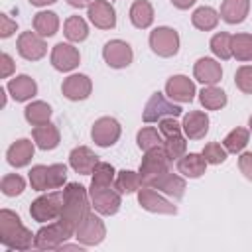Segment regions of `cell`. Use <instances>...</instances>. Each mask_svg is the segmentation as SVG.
<instances>
[{
	"instance_id": "cell-25",
	"label": "cell",
	"mask_w": 252,
	"mask_h": 252,
	"mask_svg": "<svg viewBox=\"0 0 252 252\" xmlns=\"http://www.w3.org/2000/svg\"><path fill=\"white\" fill-rule=\"evenodd\" d=\"M177 171L183 173L189 179H197L201 175H205L207 171V159L203 158V154H185L177 159Z\"/></svg>"
},
{
	"instance_id": "cell-36",
	"label": "cell",
	"mask_w": 252,
	"mask_h": 252,
	"mask_svg": "<svg viewBox=\"0 0 252 252\" xmlns=\"http://www.w3.org/2000/svg\"><path fill=\"white\" fill-rule=\"evenodd\" d=\"M91 185H96V187H110L114 183V177H116V171L110 163L106 161H98L91 173Z\"/></svg>"
},
{
	"instance_id": "cell-20",
	"label": "cell",
	"mask_w": 252,
	"mask_h": 252,
	"mask_svg": "<svg viewBox=\"0 0 252 252\" xmlns=\"http://www.w3.org/2000/svg\"><path fill=\"white\" fill-rule=\"evenodd\" d=\"M148 187H154V189H158V191H161V193H165V195H169L173 199H181L185 195V187L187 185H185V179L181 175L167 171V173L159 175L158 179H154Z\"/></svg>"
},
{
	"instance_id": "cell-42",
	"label": "cell",
	"mask_w": 252,
	"mask_h": 252,
	"mask_svg": "<svg viewBox=\"0 0 252 252\" xmlns=\"http://www.w3.org/2000/svg\"><path fill=\"white\" fill-rule=\"evenodd\" d=\"M234 83L244 94H252V65H242L234 73Z\"/></svg>"
},
{
	"instance_id": "cell-48",
	"label": "cell",
	"mask_w": 252,
	"mask_h": 252,
	"mask_svg": "<svg viewBox=\"0 0 252 252\" xmlns=\"http://www.w3.org/2000/svg\"><path fill=\"white\" fill-rule=\"evenodd\" d=\"M195 2H197V0H171V4H173L175 8H179V10H187V8H191Z\"/></svg>"
},
{
	"instance_id": "cell-10",
	"label": "cell",
	"mask_w": 252,
	"mask_h": 252,
	"mask_svg": "<svg viewBox=\"0 0 252 252\" xmlns=\"http://www.w3.org/2000/svg\"><path fill=\"white\" fill-rule=\"evenodd\" d=\"M120 132H122V128H120V122H118L116 118H112V116H102V118H98V120L93 124L91 136H93V140H94L96 146H100V148H110V146H114V144L118 142Z\"/></svg>"
},
{
	"instance_id": "cell-32",
	"label": "cell",
	"mask_w": 252,
	"mask_h": 252,
	"mask_svg": "<svg viewBox=\"0 0 252 252\" xmlns=\"http://www.w3.org/2000/svg\"><path fill=\"white\" fill-rule=\"evenodd\" d=\"M51 112H53L51 106H49L47 102H43V100H33V102H30V104L24 108V116H26V120H28L32 126H39V124L49 122Z\"/></svg>"
},
{
	"instance_id": "cell-30",
	"label": "cell",
	"mask_w": 252,
	"mask_h": 252,
	"mask_svg": "<svg viewBox=\"0 0 252 252\" xmlns=\"http://www.w3.org/2000/svg\"><path fill=\"white\" fill-rule=\"evenodd\" d=\"M191 24H193L197 30H201V32H211V30H215L217 24H219V12H217L215 8H211V6H201V8H197V10L193 12Z\"/></svg>"
},
{
	"instance_id": "cell-16",
	"label": "cell",
	"mask_w": 252,
	"mask_h": 252,
	"mask_svg": "<svg viewBox=\"0 0 252 252\" xmlns=\"http://www.w3.org/2000/svg\"><path fill=\"white\" fill-rule=\"evenodd\" d=\"M91 91H93V83L87 75L83 73H77V75H69L63 85H61V93L65 98L69 100H85L91 96Z\"/></svg>"
},
{
	"instance_id": "cell-24",
	"label": "cell",
	"mask_w": 252,
	"mask_h": 252,
	"mask_svg": "<svg viewBox=\"0 0 252 252\" xmlns=\"http://www.w3.org/2000/svg\"><path fill=\"white\" fill-rule=\"evenodd\" d=\"M32 136H33L35 146H37L39 150H45V152H47V150H55V148L59 146V140H61L57 126H55V124H51V122H45V124L33 126Z\"/></svg>"
},
{
	"instance_id": "cell-18",
	"label": "cell",
	"mask_w": 252,
	"mask_h": 252,
	"mask_svg": "<svg viewBox=\"0 0 252 252\" xmlns=\"http://www.w3.org/2000/svg\"><path fill=\"white\" fill-rule=\"evenodd\" d=\"M193 75L203 85H217L222 77V67L219 61H215L211 57H201V59H197V63L193 67Z\"/></svg>"
},
{
	"instance_id": "cell-41",
	"label": "cell",
	"mask_w": 252,
	"mask_h": 252,
	"mask_svg": "<svg viewBox=\"0 0 252 252\" xmlns=\"http://www.w3.org/2000/svg\"><path fill=\"white\" fill-rule=\"evenodd\" d=\"M163 150L167 152L169 159L173 161V159H179L181 156H185L187 142H185V138H183L181 134H175V136L165 138V142H163Z\"/></svg>"
},
{
	"instance_id": "cell-23",
	"label": "cell",
	"mask_w": 252,
	"mask_h": 252,
	"mask_svg": "<svg viewBox=\"0 0 252 252\" xmlns=\"http://www.w3.org/2000/svg\"><path fill=\"white\" fill-rule=\"evenodd\" d=\"M6 89H8V93L12 94V98L16 102L30 100L37 93V85H35V81L30 75H18V77L10 79V83H8Z\"/></svg>"
},
{
	"instance_id": "cell-35",
	"label": "cell",
	"mask_w": 252,
	"mask_h": 252,
	"mask_svg": "<svg viewBox=\"0 0 252 252\" xmlns=\"http://www.w3.org/2000/svg\"><path fill=\"white\" fill-rule=\"evenodd\" d=\"M248 138H250V132H248L246 128H234V130H230V132L224 136L222 146H224L226 152L238 154V152H242V150L246 148Z\"/></svg>"
},
{
	"instance_id": "cell-40",
	"label": "cell",
	"mask_w": 252,
	"mask_h": 252,
	"mask_svg": "<svg viewBox=\"0 0 252 252\" xmlns=\"http://www.w3.org/2000/svg\"><path fill=\"white\" fill-rule=\"evenodd\" d=\"M30 185L33 191H47L49 189V167L33 165L30 169Z\"/></svg>"
},
{
	"instance_id": "cell-44",
	"label": "cell",
	"mask_w": 252,
	"mask_h": 252,
	"mask_svg": "<svg viewBox=\"0 0 252 252\" xmlns=\"http://www.w3.org/2000/svg\"><path fill=\"white\" fill-rule=\"evenodd\" d=\"M158 124H159V132H161V136H163V138H169V136L181 134V130H183V126L175 120V116H165V118H161Z\"/></svg>"
},
{
	"instance_id": "cell-51",
	"label": "cell",
	"mask_w": 252,
	"mask_h": 252,
	"mask_svg": "<svg viewBox=\"0 0 252 252\" xmlns=\"http://www.w3.org/2000/svg\"><path fill=\"white\" fill-rule=\"evenodd\" d=\"M248 126H250V132H252V114H250V118H248Z\"/></svg>"
},
{
	"instance_id": "cell-1",
	"label": "cell",
	"mask_w": 252,
	"mask_h": 252,
	"mask_svg": "<svg viewBox=\"0 0 252 252\" xmlns=\"http://www.w3.org/2000/svg\"><path fill=\"white\" fill-rule=\"evenodd\" d=\"M89 189L81 183H67L63 187V207L59 215V222L75 236L77 226L81 220L91 213V203H89Z\"/></svg>"
},
{
	"instance_id": "cell-11",
	"label": "cell",
	"mask_w": 252,
	"mask_h": 252,
	"mask_svg": "<svg viewBox=\"0 0 252 252\" xmlns=\"http://www.w3.org/2000/svg\"><path fill=\"white\" fill-rule=\"evenodd\" d=\"M102 57H104V61H106L108 67H112V69H124V67H128L132 63L134 53H132V47L126 41H122V39H110L102 47Z\"/></svg>"
},
{
	"instance_id": "cell-39",
	"label": "cell",
	"mask_w": 252,
	"mask_h": 252,
	"mask_svg": "<svg viewBox=\"0 0 252 252\" xmlns=\"http://www.w3.org/2000/svg\"><path fill=\"white\" fill-rule=\"evenodd\" d=\"M0 189H2V193H4L6 197H16V195H20V193L26 189V181H24V177L18 175V173H8V175L2 177Z\"/></svg>"
},
{
	"instance_id": "cell-9",
	"label": "cell",
	"mask_w": 252,
	"mask_h": 252,
	"mask_svg": "<svg viewBox=\"0 0 252 252\" xmlns=\"http://www.w3.org/2000/svg\"><path fill=\"white\" fill-rule=\"evenodd\" d=\"M73 234L57 220V222H51L47 226H41L37 232H35V240H33V246L39 248V250H59L67 238H71Z\"/></svg>"
},
{
	"instance_id": "cell-12",
	"label": "cell",
	"mask_w": 252,
	"mask_h": 252,
	"mask_svg": "<svg viewBox=\"0 0 252 252\" xmlns=\"http://www.w3.org/2000/svg\"><path fill=\"white\" fill-rule=\"evenodd\" d=\"M138 203L142 209H146L150 213H158V215H175L177 213V207L173 203H169L165 197L158 195V191L148 185H144L138 191Z\"/></svg>"
},
{
	"instance_id": "cell-2",
	"label": "cell",
	"mask_w": 252,
	"mask_h": 252,
	"mask_svg": "<svg viewBox=\"0 0 252 252\" xmlns=\"http://www.w3.org/2000/svg\"><path fill=\"white\" fill-rule=\"evenodd\" d=\"M33 240L35 234H32V230L22 224V219L14 211H0V244L10 250H30Z\"/></svg>"
},
{
	"instance_id": "cell-19",
	"label": "cell",
	"mask_w": 252,
	"mask_h": 252,
	"mask_svg": "<svg viewBox=\"0 0 252 252\" xmlns=\"http://www.w3.org/2000/svg\"><path fill=\"white\" fill-rule=\"evenodd\" d=\"M96 163H98V156H94V152L87 146H77L69 154V165L81 175H91Z\"/></svg>"
},
{
	"instance_id": "cell-13",
	"label": "cell",
	"mask_w": 252,
	"mask_h": 252,
	"mask_svg": "<svg viewBox=\"0 0 252 252\" xmlns=\"http://www.w3.org/2000/svg\"><path fill=\"white\" fill-rule=\"evenodd\" d=\"M16 47H18V53L26 61H37L47 53V45L43 37L35 32H22L16 41Z\"/></svg>"
},
{
	"instance_id": "cell-5",
	"label": "cell",
	"mask_w": 252,
	"mask_h": 252,
	"mask_svg": "<svg viewBox=\"0 0 252 252\" xmlns=\"http://www.w3.org/2000/svg\"><path fill=\"white\" fill-rule=\"evenodd\" d=\"M181 112L183 110L179 104H175L173 100H167L165 94H161V93H154L144 106L142 118H144V122H159L165 116H179Z\"/></svg>"
},
{
	"instance_id": "cell-15",
	"label": "cell",
	"mask_w": 252,
	"mask_h": 252,
	"mask_svg": "<svg viewBox=\"0 0 252 252\" xmlns=\"http://www.w3.org/2000/svg\"><path fill=\"white\" fill-rule=\"evenodd\" d=\"M81 61V55H79V49L73 47L71 43H57L53 49H51V65L57 69V71H73Z\"/></svg>"
},
{
	"instance_id": "cell-21",
	"label": "cell",
	"mask_w": 252,
	"mask_h": 252,
	"mask_svg": "<svg viewBox=\"0 0 252 252\" xmlns=\"http://www.w3.org/2000/svg\"><path fill=\"white\" fill-rule=\"evenodd\" d=\"M183 132L189 140H201L209 132V116L201 110H191L183 116Z\"/></svg>"
},
{
	"instance_id": "cell-27",
	"label": "cell",
	"mask_w": 252,
	"mask_h": 252,
	"mask_svg": "<svg viewBox=\"0 0 252 252\" xmlns=\"http://www.w3.org/2000/svg\"><path fill=\"white\" fill-rule=\"evenodd\" d=\"M130 22L138 30H146L154 22V8L148 0H136L130 6Z\"/></svg>"
},
{
	"instance_id": "cell-28",
	"label": "cell",
	"mask_w": 252,
	"mask_h": 252,
	"mask_svg": "<svg viewBox=\"0 0 252 252\" xmlns=\"http://www.w3.org/2000/svg\"><path fill=\"white\" fill-rule=\"evenodd\" d=\"M142 187H144L142 177H140V173H136V171L122 169V171H118L116 177H114V189H116L120 195L138 193Z\"/></svg>"
},
{
	"instance_id": "cell-14",
	"label": "cell",
	"mask_w": 252,
	"mask_h": 252,
	"mask_svg": "<svg viewBox=\"0 0 252 252\" xmlns=\"http://www.w3.org/2000/svg\"><path fill=\"white\" fill-rule=\"evenodd\" d=\"M89 20L98 30H112L116 26V10L106 0H93L89 6Z\"/></svg>"
},
{
	"instance_id": "cell-49",
	"label": "cell",
	"mask_w": 252,
	"mask_h": 252,
	"mask_svg": "<svg viewBox=\"0 0 252 252\" xmlns=\"http://www.w3.org/2000/svg\"><path fill=\"white\" fill-rule=\"evenodd\" d=\"M93 0H67V4L69 6H73V8H85V6H89Z\"/></svg>"
},
{
	"instance_id": "cell-37",
	"label": "cell",
	"mask_w": 252,
	"mask_h": 252,
	"mask_svg": "<svg viewBox=\"0 0 252 252\" xmlns=\"http://www.w3.org/2000/svg\"><path fill=\"white\" fill-rule=\"evenodd\" d=\"M230 39H232V35L226 33V32H219V33H215V35L211 37V43H209V45H211V51H213L219 59H222V61H226V59L232 57Z\"/></svg>"
},
{
	"instance_id": "cell-22",
	"label": "cell",
	"mask_w": 252,
	"mask_h": 252,
	"mask_svg": "<svg viewBox=\"0 0 252 252\" xmlns=\"http://www.w3.org/2000/svg\"><path fill=\"white\" fill-rule=\"evenodd\" d=\"M6 158H8V163L12 167H24V165H28L32 161V158H33V142L28 140V138L16 140L8 148Z\"/></svg>"
},
{
	"instance_id": "cell-45",
	"label": "cell",
	"mask_w": 252,
	"mask_h": 252,
	"mask_svg": "<svg viewBox=\"0 0 252 252\" xmlns=\"http://www.w3.org/2000/svg\"><path fill=\"white\" fill-rule=\"evenodd\" d=\"M18 30V24L14 20H10L8 14H0V37H10L14 32Z\"/></svg>"
},
{
	"instance_id": "cell-47",
	"label": "cell",
	"mask_w": 252,
	"mask_h": 252,
	"mask_svg": "<svg viewBox=\"0 0 252 252\" xmlns=\"http://www.w3.org/2000/svg\"><path fill=\"white\" fill-rule=\"evenodd\" d=\"M14 59L8 55V53H2L0 55V77L2 79H8L10 75H12V71H14Z\"/></svg>"
},
{
	"instance_id": "cell-17",
	"label": "cell",
	"mask_w": 252,
	"mask_h": 252,
	"mask_svg": "<svg viewBox=\"0 0 252 252\" xmlns=\"http://www.w3.org/2000/svg\"><path fill=\"white\" fill-rule=\"evenodd\" d=\"M165 94L177 102H191L195 98V83L185 75H173L165 83Z\"/></svg>"
},
{
	"instance_id": "cell-46",
	"label": "cell",
	"mask_w": 252,
	"mask_h": 252,
	"mask_svg": "<svg viewBox=\"0 0 252 252\" xmlns=\"http://www.w3.org/2000/svg\"><path fill=\"white\" fill-rule=\"evenodd\" d=\"M238 169L242 171V175H244L246 179L252 181V152L240 154V158H238Z\"/></svg>"
},
{
	"instance_id": "cell-33",
	"label": "cell",
	"mask_w": 252,
	"mask_h": 252,
	"mask_svg": "<svg viewBox=\"0 0 252 252\" xmlns=\"http://www.w3.org/2000/svg\"><path fill=\"white\" fill-rule=\"evenodd\" d=\"M63 33H65V37H67L69 41L79 43V41H85V39H87V35H89V26H87V22H85L81 16H69V18L65 20Z\"/></svg>"
},
{
	"instance_id": "cell-31",
	"label": "cell",
	"mask_w": 252,
	"mask_h": 252,
	"mask_svg": "<svg viewBox=\"0 0 252 252\" xmlns=\"http://www.w3.org/2000/svg\"><path fill=\"white\" fill-rule=\"evenodd\" d=\"M199 100L207 110H220L226 104V93L215 85H207L199 93Z\"/></svg>"
},
{
	"instance_id": "cell-43",
	"label": "cell",
	"mask_w": 252,
	"mask_h": 252,
	"mask_svg": "<svg viewBox=\"0 0 252 252\" xmlns=\"http://www.w3.org/2000/svg\"><path fill=\"white\" fill-rule=\"evenodd\" d=\"M201 154H203V158L207 159V163H213V165H219V163H222V161L226 159V150H224V146H220V144H217V142L207 144Z\"/></svg>"
},
{
	"instance_id": "cell-50",
	"label": "cell",
	"mask_w": 252,
	"mask_h": 252,
	"mask_svg": "<svg viewBox=\"0 0 252 252\" xmlns=\"http://www.w3.org/2000/svg\"><path fill=\"white\" fill-rule=\"evenodd\" d=\"M53 2H57V0H30L32 6H47V4H53Z\"/></svg>"
},
{
	"instance_id": "cell-4",
	"label": "cell",
	"mask_w": 252,
	"mask_h": 252,
	"mask_svg": "<svg viewBox=\"0 0 252 252\" xmlns=\"http://www.w3.org/2000/svg\"><path fill=\"white\" fill-rule=\"evenodd\" d=\"M61 207H63V191H53L47 195H39L35 201H32L30 215L37 222H47L59 219Z\"/></svg>"
},
{
	"instance_id": "cell-26",
	"label": "cell",
	"mask_w": 252,
	"mask_h": 252,
	"mask_svg": "<svg viewBox=\"0 0 252 252\" xmlns=\"http://www.w3.org/2000/svg\"><path fill=\"white\" fill-rule=\"evenodd\" d=\"M250 12V0H224L220 4V18L226 24H240Z\"/></svg>"
},
{
	"instance_id": "cell-29",
	"label": "cell",
	"mask_w": 252,
	"mask_h": 252,
	"mask_svg": "<svg viewBox=\"0 0 252 252\" xmlns=\"http://www.w3.org/2000/svg\"><path fill=\"white\" fill-rule=\"evenodd\" d=\"M33 30L41 37H51L59 30V18L55 12H37L33 16Z\"/></svg>"
},
{
	"instance_id": "cell-38",
	"label": "cell",
	"mask_w": 252,
	"mask_h": 252,
	"mask_svg": "<svg viewBox=\"0 0 252 252\" xmlns=\"http://www.w3.org/2000/svg\"><path fill=\"white\" fill-rule=\"evenodd\" d=\"M136 142H138V148L148 152L152 148H158V146H163V140H161V132H158L156 128L152 126H146L138 132L136 136Z\"/></svg>"
},
{
	"instance_id": "cell-34",
	"label": "cell",
	"mask_w": 252,
	"mask_h": 252,
	"mask_svg": "<svg viewBox=\"0 0 252 252\" xmlns=\"http://www.w3.org/2000/svg\"><path fill=\"white\" fill-rule=\"evenodd\" d=\"M232 57L238 61H252V35L250 33H236L230 39Z\"/></svg>"
},
{
	"instance_id": "cell-3",
	"label": "cell",
	"mask_w": 252,
	"mask_h": 252,
	"mask_svg": "<svg viewBox=\"0 0 252 252\" xmlns=\"http://www.w3.org/2000/svg\"><path fill=\"white\" fill-rule=\"evenodd\" d=\"M169 165H171V159L167 156V152L163 150V146H158V148H152L144 154L142 158V163H140V177H142V183L144 185H150L154 179H158L159 175L167 173L169 171Z\"/></svg>"
},
{
	"instance_id": "cell-8",
	"label": "cell",
	"mask_w": 252,
	"mask_h": 252,
	"mask_svg": "<svg viewBox=\"0 0 252 252\" xmlns=\"http://www.w3.org/2000/svg\"><path fill=\"white\" fill-rule=\"evenodd\" d=\"M104 236H106V226L102 219L96 217L94 213H89L75 230V238L83 246H96L104 240Z\"/></svg>"
},
{
	"instance_id": "cell-6",
	"label": "cell",
	"mask_w": 252,
	"mask_h": 252,
	"mask_svg": "<svg viewBox=\"0 0 252 252\" xmlns=\"http://www.w3.org/2000/svg\"><path fill=\"white\" fill-rule=\"evenodd\" d=\"M150 47L159 57H173L179 51V33L173 28L159 26L150 33Z\"/></svg>"
},
{
	"instance_id": "cell-7",
	"label": "cell",
	"mask_w": 252,
	"mask_h": 252,
	"mask_svg": "<svg viewBox=\"0 0 252 252\" xmlns=\"http://www.w3.org/2000/svg\"><path fill=\"white\" fill-rule=\"evenodd\" d=\"M89 197H91V205L94 207L96 213L100 215H116L120 205H122V199H120V193L116 189L110 187H96V185H91L89 189Z\"/></svg>"
}]
</instances>
